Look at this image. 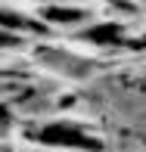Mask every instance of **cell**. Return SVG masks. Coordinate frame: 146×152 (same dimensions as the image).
I'll return each instance as SVG.
<instances>
[{
	"label": "cell",
	"instance_id": "1",
	"mask_svg": "<svg viewBox=\"0 0 146 152\" xmlns=\"http://www.w3.org/2000/svg\"><path fill=\"white\" fill-rule=\"evenodd\" d=\"M40 143H50V146H78V149H90V152L100 149V143H90V137H84L72 124H50V127H44L40 130Z\"/></svg>",
	"mask_w": 146,
	"mask_h": 152
},
{
	"label": "cell",
	"instance_id": "2",
	"mask_svg": "<svg viewBox=\"0 0 146 152\" xmlns=\"http://www.w3.org/2000/svg\"><path fill=\"white\" fill-rule=\"evenodd\" d=\"M87 37L103 40V44H115V37H118V25H103V28H93Z\"/></svg>",
	"mask_w": 146,
	"mask_h": 152
},
{
	"label": "cell",
	"instance_id": "3",
	"mask_svg": "<svg viewBox=\"0 0 146 152\" xmlns=\"http://www.w3.org/2000/svg\"><path fill=\"white\" fill-rule=\"evenodd\" d=\"M47 19H56V22H72V19H81L78 10H59V6H50L47 10Z\"/></svg>",
	"mask_w": 146,
	"mask_h": 152
},
{
	"label": "cell",
	"instance_id": "4",
	"mask_svg": "<svg viewBox=\"0 0 146 152\" xmlns=\"http://www.w3.org/2000/svg\"><path fill=\"white\" fill-rule=\"evenodd\" d=\"M0 22H3V25H22L16 16H12V12H0Z\"/></svg>",
	"mask_w": 146,
	"mask_h": 152
},
{
	"label": "cell",
	"instance_id": "5",
	"mask_svg": "<svg viewBox=\"0 0 146 152\" xmlns=\"http://www.w3.org/2000/svg\"><path fill=\"white\" fill-rule=\"evenodd\" d=\"M0 44H12V37L10 34H0Z\"/></svg>",
	"mask_w": 146,
	"mask_h": 152
},
{
	"label": "cell",
	"instance_id": "6",
	"mask_svg": "<svg viewBox=\"0 0 146 152\" xmlns=\"http://www.w3.org/2000/svg\"><path fill=\"white\" fill-rule=\"evenodd\" d=\"M3 118H6V112H3V109H0V121H3Z\"/></svg>",
	"mask_w": 146,
	"mask_h": 152
}]
</instances>
